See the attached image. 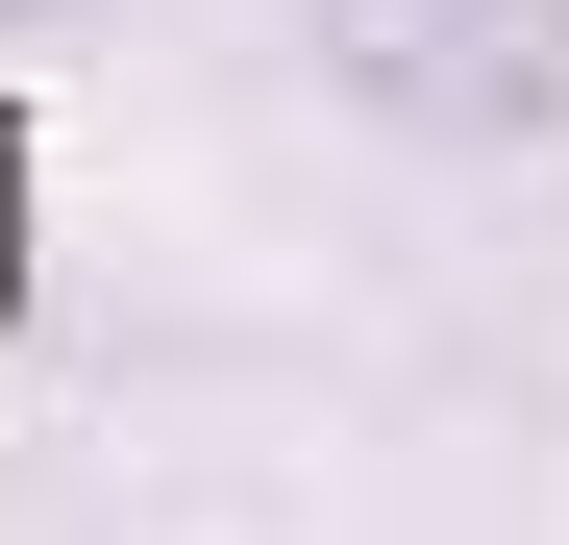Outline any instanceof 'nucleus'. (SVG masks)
Segmentation results:
<instances>
[{
	"label": "nucleus",
	"instance_id": "1",
	"mask_svg": "<svg viewBox=\"0 0 569 545\" xmlns=\"http://www.w3.org/2000/svg\"><path fill=\"white\" fill-rule=\"evenodd\" d=\"M371 100H421V125H520L545 75H569V0H322Z\"/></svg>",
	"mask_w": 569,
	"mask_h": 545
}]
</instances>
